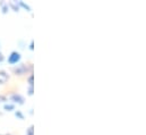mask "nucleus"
I'll use <instances>...</instances> for the list:
<instances>
[{
	"label": "nucleus",
	"instance_id": "1",
	"mask_svg": "<svg viewBox=\"0 0 146 135\" xmlns=\"http://www.w3.org/2000/svg\"><path fill=\"white\" fill-rule=\"evenodd\" d=\"M32 70H33V65L32 64H21V65L13 68V72L16 75H24V74H27L29 72L31 74Z\"/></svg>",
	"mask_w": 146,
	"mask_h": 135
},
{
	"label": "nucleus",
	"instance_id": "2",
	"mask_svg": "<svg viewBox=\"0 0 146 135\" xmlns=\"http://www.w3.org/2000/svg\"><path fill=\"white\" fill-rule=\"evenodd\" d=\"M13 104H19V106H23L25 103V98L21 94V93H17V92H14L9 96L8 98Z\"/></svg>",
	"mask_w": 146,
	"mask_h": 135
},
{
	"label": "nucleus",
	"instance_id": "3",
	"mask_svg": "<svg viewBox=\"0 0 146 135\" xmlns=\"http://www.w3.org/2000/svg\"><path fill=\"white\" fill-rule=\"evenodd\" d=\"M21 59H22L21 52H18V51H11L10 55L8 56L7 61H8L9 65H16V64H18L21 61Z\"/></svg>",
	"mask_w": 146,
	"mask_h": 135
},
{
	"label": "nucleus",
	"instance_id": "4",
	"mask_svg": "<svg viewBox=\"0 0 146 135\" xmlns=\"http://www.w3.org/2000/svg\"><path fill=\"white\" fill-rule=\"evenodd\" d=\"M8 81H9V74H8V72L1 69L0 70V85L6 84Z\"/></svg>",
	"mask_w": 146,
	"mask_h": 135
},
{
	"label": "nucleus",
	"instance_id": "5",
	"mask_svg": "<svg viewBox=\"0 0 146 135\" xmlns=\"http://www.w3.org/2000/svg\"><path fill=\"white\" fill-rule=\"evenodd\" d=\"M8 6H9V9H13L15 13H18L19 11V6L17 3V1H9L8 2Z\"/></svg>",
	"mask_w": 146,
	"mask_h": 135
},
{
	"label": "nucleus",
	"instance_id": "6",
	"mask_svg": "<svg viewBox=\"0 0 146 135\" xmlns=\"http://www.w3.org/2000/svg\"><path fill=\"white\" fill-rule=\"evenodd\" d=\"M17 3H18V6H19V8H24V9H25L26 11H29V13L32 11V8H31V6H30L29 3H26V2H24V1H22V0L17 1Z\"/></svg>",
	"mask_w": 146,
	"mask_h": 135
},
{
	"label": "nucleus",
	"instance_id": "7",
	"mask_svg": "<svg viewBox=\"0 0 146 135\" xmlns=\"http://www.w3.org/2000/svg\"><path fill=\"white\" fill-rule=\"evenodd\" d=\"M0 8H1V13H2V14H7V13L9 11L8 2H6V1H0Z\"/></svg>",
	"mask_w": 146,
	"mask_h": 135
},
{
	"label": "nucleus",
	"instance_id": "8",
	"mask_svg": "<svg viewBox=\"0 0 146 135\" xmlns=\"http://www.w3.org/2000/svg\"><path fill=\"white\" fill-rule=\"evenodd\" d=\"M3 109L6 110V111H15V104H13L11 102L10 103H5L3 104Z\"/></svg>",
	"mask_w": 146,
	"mask_h": 135
},
{
	"label": "nucleus",
	"instance_id": "9",
	"mask_svg": "<svg viewBox=\"0 0 146 135\" xmlns=\"http://www.w3.org/2000/svg\"><path fill=\"white\" fill-rule=\"evenodd\" d=\"M14 114H15V116H16L18 119H21V120H24V119H25V116H24V114H23L21 110H15Z\"/></svg>",
	"mask_w": 146,
	"mask_h": 135
},
{
	"label": "nucleus",
	"instance_id": "10",
	"mask_svg": "<svg viewBox=\"0 0 146 135\" xmlns=\"http://www.w3.org/2000/svg\"><path fill=\"white\" fill-rule=\"evenodd\" d=\"M27 83H29V86H34V75H33V73L29 75V77H27Z\"/></svg>",
	"mask_w": 146,
	"mask_h": 135
},
{
	"label": "nucleus",
	"instance_id": "11",
	"mask_svg": "<svg viewBox=\"0 0 146 135\" xmlns=\"http://www.w3.org/2000/svg\"><path fill=\"white\" fill-rule=\"evenodd\" d=\"M25 135H34V125H31V126L26 130Z\"/></svg>",
	"mask_w": 146,
	"mask_h": 135
},
{
	"label": "nucleus",
	"instance_id": "12",
	"mask_svg": "<svg viewBox=\"0 0 146 135\" xmlns=\"http://www.w3.org/2000/svg\"><path fill=\"white\" fill-rule=\"evenodd\" d=\"M27 94L29 96H33L34 94V86H29L27 88Z\"/></svg>",
	"mask_w": 146,
	"mask_h": 135
},
{
	"label": "nucleus",
	"instance_id": "13",
	"mask_svg": "<svg viewBox=\"0 0 146 135\" xmlns=\"http://www.w3.org/2000/svg\"><path fill=\"white\" fill-rule=\"evenodd\" d=\"M7 101H8V98L6 96L0 94V102H7Z\"/></svg>",
	"mask_w": 146,
	"mask_h": 135
},
{
	"label": "nucleus",
	"instance_id": "14",
	"mask_svg": "<svg viewBox=\"0 0 146 135\" xmlns=\"http://www.w3.org/2000/svg\"><path fill=\"white\" fill-rule=\"evenodd\" d=\"M30 50H34V40H32L30 43Z\"/></svg>",
	"mask_w": 146,
	"mask_h": 135
},
{
	"label": "nucleus",
	"instance_id": "15",
	"mask_svg": "<svg viewBox=\"0 0 146 135\" xmlns=\"http://www.w3.org/2000/svg\"><path fill=\"white\" fill-rule=\"evenodd\" d=\"M5 60V56H3V53L0 51V63H2Z\"/></svg>",
	"mask_w": 146,
	"mask_h": 135
},
{
	"label": "nucleus",
	"instance_id": "16",
	"mask_svg": "<svg viewBox=\"0 0 146 135\" xmlns=\"http://www.w3.org/2000/svg\"><path fill=\"white\" fill-rule=\"evenodd\" d=\"M6 135H11V134H6Z\"/></svg>",
	"mask_w": 146,
	"mask_h": 135
}]
</instances>
